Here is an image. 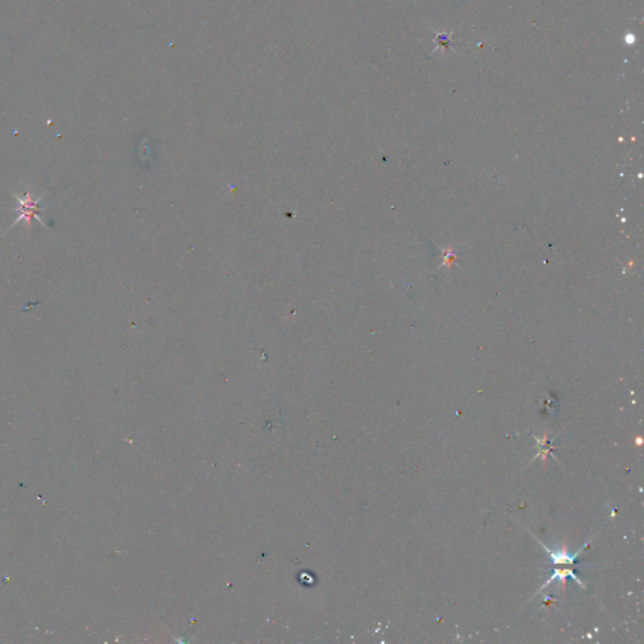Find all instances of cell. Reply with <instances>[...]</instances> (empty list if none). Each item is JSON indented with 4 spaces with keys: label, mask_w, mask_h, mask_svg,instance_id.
I'll return each instance as SVG.
<instances>
[{
    "label": "cell",
    "mask_w": 644,
    "mask_h": 644,
    "mask_svg": "<svg viewBox=\"0 0 644 644\" xmlns=\"http://www.w3.org/2000/svg\"><path fill=\"white\" fill-rule=\"evenodd\" d=\"M15 198H17L18 203H19V208H18V216H19V218H18L17 223L19 220H23L24 219L26 226H28V228H29L32 218H37L38 220H41L39 216H37L39 213H41V208L38 207V200H34L29 193H26L25 198H23V199H20L19 197H15Z\"/></svg>",
    "instance_id": "1"
}]
</instances>
